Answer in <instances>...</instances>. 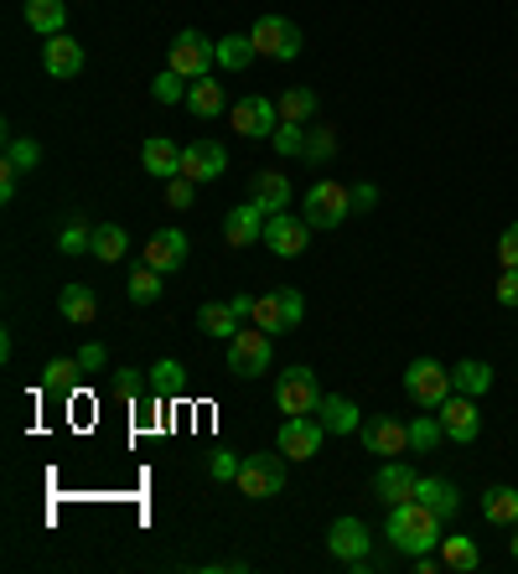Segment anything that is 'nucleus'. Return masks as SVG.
Returning <instances> with one entry per match:
<instances>
[{"instance_id":"nucleus-48","label":"nucleus","mask_w":518,"mask_h":574,"mask_svg":"<svg viewBox=\"0 0 518 574\" xmlns=\"http://www.w3.org/2000/svg\"><path fill=\"white\" fill-rule=\"evenodd\" d=\"M78 368H84V378L88 372H104L109 368V353H104L99 342H88V347H78Z\"/></svg>"},{"instance_id":"nucleus-39","label":"nucleus","mask_w":518,"mask_h":574,"mask_svg":"<svg viewBox=\"0 0 518 574\" xmlns=\"http://www.w3.org/2000/svg\"><path fill=\"white\" fill-rule=\"evenodd\" d=\"M57 253H94V228H88L84 218H73V223H63V234H57Z\"/></svg>"},{"instance_id":"nucleus-47","label":"nucleus","mask_w":518,"mask_h":574,"mask_svg":"<svg viewBox=\"0 0 518 574\" xmlns=\"http://www.w3.org/2000/svg\"><path fill=\"white\" fill-rule=\"evenodd\" d=\"M109 393H115V399H136V393H140V372L136 368H120L115 378H109Z\"/></svg>"},{"instance_id":"nucleus-27","label":"nucleus","mask_w":518,"mask_h":574,"mask_svg":"<svg viewBox=\"0 0 518 574\" xmlns=\"http://www.w3.org/2000/svg\"><path fill=\"white\" fill-rule=\"evenodd\" d=\"M197 326H203L207 337H218V342H234L239 337V311H234V305L228 301H207L203 311H197Z\"/></svg>"},{"instance_id":"nucleus-41","label":"nucleus","mask_w":518,"mask_h":574,"mask_svg":"<svg viewBox=\"0 0 518 574\" xmlns=\"http://www.w3.org/2000/svg\"><path fill=\"white\" fill-rule=\"evenodd\" d=\"M6 161H11L17 171H36V166H42V145L26 140V136H11V140H6Z\"/></svg>"},{"instance_id":"nucleus-9","label":"nucleus","mask_w":518,"mask_h":574,"mask_svg":"<svg viewBox=\"0 0 518 574\" xmlns=\"http://www.w3.org/2000/svg\"><path fill=\"white\" fill-rule=\"evenodd\" d=\"M327 554L343 559L353 574H363L374 559H368V523L363 518H337V523L327 528Z\"/></svg>"},{"instance_id":"nucleus-38","label":"nucleus","mask_w":518,"mask_h":574,"mask_svg":"<svg viewBox=\"0 0 518 574\" xmlns=\"http://www.w3.org/2000/svg\"><path fill=\"white\" fill-rule=\"evenodd\" d=\"M311 166H322L337 155V136H332V124H306V151H301Z\"/></svg>"},{"instance_id":"nucleus-52","label":"nucleus","mask_w":518,"mask_h":574,"mask_svg":"<svg viewBox=\"0 0 518 574\" xmlns=\"http://www.w3.org/2000/svg\"><path fill=\"white\" fill-rule=\"evenodd\" d=\"M508 554H514V559H518V523H514V543H508Z\"/></svg>"},{"instance_id":"nucleus-44","label":"nucleus","mask_w":518,"mask_h":574,"mask_svg":"<svg viewBox=\"0 0 518 574\" xmlns=\"http://www.w3.org/2000/svg\"><path fill=\"white\" fill-rule=\"evenodd\" d=\"M192 203H197V182H192V176H172V182H166V207L187 213Z\"/></svg>"},{"instance_id":"nucleus-12","label":"nucleus","mask_w":518,"mask_h":574,"mask_svg":"<svg viewBox=\"0 0 518 574\" xmlns=\"http://www.w3.org/2000/svg\"><path fill=\"white\" fill-rule=\"evenodd\" d=\"M322 420H311V414H285V424H280V456L285 461H311L322 456Z\"/></svg>"},{"instance_id":"nucleus-37","label":"nucleus","mask_w":518,"mask_h":574,"mask_svg":"<svg viewBox=\"0 0 518 574\" xmlns=\"http://www.w3.org/2000/svg\"><path fill=\"white\" fill-rule=\"evenodd\" d=\"M441 440H446V430H441V414H420V420H410V451L414 456H431L435 445H441Z\"/></svg>"},{"instance_id":"nucleus-34","label":"nucleus","mask_w":518,"mask_h":574,"mask_svg":"<svg viewBox=\"0 0 518 574\" xmlns=\"http://www.w3.org/2000/svg\"><path fill=\"white\" fill-rule=\"evenodd\" d=\"M441 564L456 574H472L477 564H483V554H477V543L462 539V533H451V539H441Z\"/></svg>"},{"instance_id":"nucleus-30","label":"nucleus","mask_w":518,"mask_h":574,"mask_svg":"<svg viewBox=\"0 0 518 574\" xmlns=\"http://www.w3.org/2000/svg\"><path fill=\"white\" fill-rule=\"evenodd\" d=\"M483 518L498 528L518 523V487H487L483 491Z\"/></svg>"},{"instance_id":"nucleus-3","label":"nucleus","mask_w":518,"mask_h":574,"mask_svg":"<svg viewBox=\"0 0 518 574\" xmlns=\"http://www.w3.org/2000/svg\"><path fill=\"white\" fill-rule=\"evenodd\" d=\"M276 368V342L265 326H239V337L228 342V372L239 378H259V372Z\"/></svg>"},{"instance_id":"nucleus-16","label":"nucleus","mask_w":518,"mask_h":574,"mask_svg":"<svg viewBox=\"0 0 518 574\" xmlns=\"http://www.w3.org/2000/svg\"><path fill=\"white\" fill-rule=\"evenodd\" d=\"M187 249H192V243H187V234H182V228H155L140 259H145L151 270L172 274V270H182V264H187Z\"/></svg>"},{"instance_id":"nucleus-24","label":"nucleus","mask_w":518,"mask_h":574,"mask_svg":"<svg viewBox=\"0 0 518 574\" xmlns=\"http://www.w3.org/2000/svg\"><path fill=\"white\" fill-rule=\"evenodd\" d=\"M192 109L197 119H218V115H228V99H224V84H213V73L207 78H192L187 84V99H182Z\"/></svg>"},{"instance_id":"nucleus-51","label":"nucleus","mask_w":518,"mask_h":574,"mask_svg":"<svg viewBox=\"0 0 518 574\" xmlns=\"http://www.w3.org/2000/svg\"><path fill=\"white\" fill-rule=\"evenodd\" d=\"M17 176H21V171L11 166V161L0 166V203H11V197H17Z\"/></svg>"},{"instance_id":"nucleus-15","label":"nucleus","mask_w":518,"mask_h":574,"mask_svg":"<svg viewBox=\"0 0 518 574\" xmlns=\"http://www.w3.org/2000/svg\"><path fill=\"white\" fill-rule=\"evenodd\" d=\"M414 487H420V472H414L410 461H384L379 472H374V497H379L384 507H395V502H410Z\"/></svg>"},{"instance_id":"nucleus-19","label":"nucleus","mask_w":518,"mask_h":574,"mask_svg":"<svg viewBox=\"0 0 518 574\" xmlns=\"http://www.w3.org/2000/svg\"><path fill=\"white\" fill-rule=\"evenodd\" d=\"M42 68H47L52 78H78V73H84V47H78L68 32L47 36V42H42Z\"/></svg>"},{"instance_id":"nucleus-10","label":"nucleus","mask_w":518,"mask_h":574,"mask_svg":"<svg viewBox=\"0 0 518 574\" xmlns=\"http://www.w3.org/2000/svg\"><path fill=\"white\" fill-rule=\"evenodd\" d=\"M249 36H255L259 57H276V63H291V57H301V26L285 17H259L255 26H249Z\"/></svg>"},{"instance_id":"nucleus-7","label":"nucleus","mask_w":518,"mask_h":574,"mask_svg":"<svg viewBox=\"0 0 518 574\" xmlns=\"http://www.w3.org/2000/svg\"><path fill=\"white\" fill-rule=\"evenodd\" d=\"M322 383H316V372L311 368H285L276 383V409L280 414H316L322 409Z\"/></svg>"},{"instance_id":"nucleus-17","label":"nucleus","mask_w":518,"mask_h":574,"mask_svg":"<svg viewBox=\"0 0 518 574\" xmlns=\"http://www.w3.org/2000/svg\"><path fill=\"white\" fill-rule=\"evenodd\" d=\"M224 171H228V151L218 140H197V145L182 151V176H192V182H218Z\"/></svg>"},{"instance_id":"nucleus-40","label":"nucleus","mask_w":518,"mask_h":574,"mask_svg":"<svg viewBox=\"0 0 518 574\" xmlns=\"http://www.w3.org/2000/svg\"><path fill=\"white\" fill-rule=\"evenodd\" d=\"M151 389H155V399H161V393H187V378H182V362H176V357H161V362H155Z\"/></svg>"},{"instance_id":"nucleus-42","label":"nucleus","mask_w":518,"mask_h":574,"mask_svg":"<svg viewBox=\"0 0 518 574\" xmlns=\"http://www.w3.org/2000/svg\"><path fill=\"white\" fill-rule=\"evenodd\" d=\"M151 94H155V104L187 99V78H182L176 68H161V73H155V84H151Z\"/></svg>"},{"instance_id":"nucleus-2","label":"nucleus","mask_w":518,"mask_h":574,"mask_svg":"<svg viewBox=\"0 0 518 574\" xmlns=\"http://www.w3.org/2000/svg\"><path fill=\"white\" fill-rule=\"evenodd\" d=\"M404 393H410L420 409H441L451 393H456L451 368L446 362H435V357H414L410 368H404Z\"/></svg>"},{"instance_id":"nucleus-32","label":"nucleus","mask_w":518,"mask_h":574,"mask_svg":"<svg viewBox=\"0 0 518 574\" xmlns=\"http://www.w3.org/2000/svg\"><path fill=\"white\" fill-rule=\"evenodd\" d=\"M255 57H259V47H255V36L249 32H234V36L218 42V68H228V73H244Z\"/></svg>"},{"instance_id":"nucleus-49","label":"nucleus","mask_w":518,"mask_h":574,"mask_svg":"<svg viewBox=\"0 0 518 574\" xmlns=\"http://www.w3.org/2000/svg\"><path fill=\"white\" fill-rule=\"evenodd\" d=\"M498 305L518 311V270H503V274H498Z\"/></svg>"},{"instance_id":"nucleus-22","label":"nucleus","mask_w":518,"mask_h":574,"mask_svg":"<svg viewBox=\"0 0 518 574\" xmlns=\"http://www.w3.org/2000/svg\"><path fill=\"white\" fill-rule=\"evenodd\" d=\"M140 161H145V171H151L155 182H172V176H182V145L166 136H151L145 145H140Z\"/></svg>"},{"instance_id":"nucleus-4","label":"nucleus","mask_w":518,"mask_h":574,"mask_svg":"<svg viewBox=\"0 0 518 574\" xmlns=\"http://www.w3.org/2000/svg\"><path fill=\"white\" fill-rule=\"evenodd\" d=\"M166 68H176L182 78H207V73L218 68V42H207L203 32H176L172 36V52H166Z\"/></svg>"},{"instance_id":"nucleus-23","label":"nucleus","mask_w":518,"mask_h":574,"mask_svg":"<svg viewBox=\"0 0 518 574\" xmlns=\"http://www.w3.org/2000/svg\"><path fill=\"white\" fill-rule=\"evenodd\" d=\"M316 414H322V430H327V435H358L363 430V409L353 404V399H343V393H327Z\"/></svg>"},{"instance_id":"nucleus-45","label":"nucleus","mask_w":518,"mask_h":574,"mask_svg":"<svg viewBox=\"0 0 518 574\" xmlns=\"http://www.w3.org/2000/svg\"><path fill=\"white\" fill-rule=\"evenodd\" d=\"M239 466L244 461L234 456V451H218V456L207 461V476H213V481H239Z\"/></svg>"},{"instance_id":"nucleus-26","label":"nucleus","mask_w":518,"mask_h":574,"mask_svg":"<svg viewBox=\"0 0 518 574\" xmlns=\"http://www.w3.org/2000/svg\"><path fill=\"white\" fill-rule=\"evenodd\" d=\"M414 497L431 507V512H441V518H456V507H462V491L451 487L446 476H420V487H414Z\"/></svg>"},{"instance_id":"nucleus-50","label":"nucleus","mask_w":518,"mask_h":574,"mask_svg":"<svg viewBox=\"0 0 518 574\" xmlns=\"http://www.w3.org/2000/svg\"><path fill=\"white\" fill-rule=\"evenodd\" d=\"M374 203H379V186H374V182H358V186H353V213H368Z\"/></svg>"},{"instance_id":"nucleus-25","label":"nucleus","mask_w":518,"mask_h":574,"mask_svg":"<svg viewBox=\"0 0 518 574\" xmlns=\"http://www.w3.org/2000/svg\"><path fill=\"white\" fill-rule=\"evenodd\" d=\"M57 311H63V322L88 326L94 316H99V295H94L88 285H63L57 290Z\"/></svg>"},{"instance_id":"nucleus-18","label":"nucleus","mask_w":518,"mask_h":574,"mask_svg":"<svg viewBox=\"0 0 518 574\" xmlns=\"http://www.w3.org/2000/svg\"><path fill=\"white\" fill-rule=\"evenodd\" d=\"M363 445H368V456H384V461H395L410 451V424H399V420H368L363 424Z\"/></svg>"},{"instance_id":"nucleus-14","label":"nucleus","mask_w":518,"mask_h":574,"mask_svg":"<svg viewBox=\"0 0 518 574\" xmlns=\"http://www.w3.org/2000/svg\"><path fill=\"white\" fill-rule=\"evenodd\" d=\"M311 243V223L295 218V213H276V218H265V249H276L280 259H295V253H306Z\"/></svg>"},{"instance_id":"nucleus-13","label":"nucleus","mask_w":518,"mask_h":574,"mask_svg":"<svg viewBox=\"0 0 518 574\" xmlns=\"http://www.w3.org/2000/svg\"><path fill=\"white\" fill-rule=\"evenodd\" d=\"M435 414H441L446 440H456V445H472V440L483 435V414H477V399H472V393H451Z\"/></svg>"},{"instance_id":"nucleus-43","label":"nucleus","mask_w":518,"mask_h":574,"mask_svg":"<svg viewBox=\"0 0 518 574\" xmlns=\"http://www.w3.org/2000/svg\"><path fill=\"white\" fill-rule=\"evenodd\" d=\"M270 145H276V155H301L306 151V124H285V119H280V130L270 136Z\"/></svg>"},{"instance_id":"nucleus-46","label":"nucleus","mask_w":518,"mask_h":574,"mask_svg":"<svg viewBox=\"0 0 518 574\" xmlns=\"http://www.w3.org/2000/svg\"><path fill=\"white\" fill-rule=\"evenodd\" d=\"M498 264L503 270H518V223H508L498 238Z\"/></svg>"},{"instance_id":"nucleus-6","label":"nucleus","mask_w":518,"mask_h":574,"mask_svg":"<svg viewBox=\"0 0 518 574\" xmlns=\"http://www.w3.org/2000/svg\"><path fill=\"white\" fill-rule=\"evenodd\" d=\"M347 213H353V186H343V182H316V186L306 192V213H301V218L311 223V234H316V228L327 234V228H337Z\"/></svg>"},{"instance_id":"nucleus-11","label":"nucleus","mask_w":518,"mask_h":574,"mask_svg":"<svg viewBox=\"0 0 518 574\" xmlns=\"http://www.w3.org/2000/svg\"><path fill=\"white\" fill-rule=\"evenodd\" d=\"M228 119H234V130H239L244 140H270L280 130L276 99H259V94H249V99L234 104V109H228Z\"/></svg>"},{"instance_id":"nucleus-5","label":"nucleus","mask_w":518,"mask_h":574,"mask_svg":"<svg viewBox=\"0 0 518 574\" xmlns=\"http://www.w3.org/2000/svg\"><path fill=\"white\" fill-rule=\"evenodd\" d=\"M306 322V301H301V290H291V285H280V290H270V295H259L255 301V326H265L270 337H285V332H295V326Z\"/></svg>"},{"instance_id":"nucleus-20","label":"nucleus","mask_w":518,"mask_h":574,"mask_svg":"<svg viewBox=\"0 0 518 574\" xmlns=\"http://www.w3.org/2000/svg\"><path fill=\"white\" fill-rule=\"evenodd\" d=\"M224 243H228V249H249V243H265V213H259L255 203L228 207V218H224Z\"/></svg>"},{"instance_id":"nucleus-31","label":"nucleus","mask_w":518,"mask_h":574,"mask_svg":"<svg viewBox=\"0 0 518 574\" xmlns=\"http://www.w3.org/2000/svg\"><path fill=\"white\" fill-rule=\"evenodd\" d=\"M451 383H456V393L483 399V393L493 389V368H487V362H477V357H462V362L451 368Z\"/></svg>"},{"instance_id":"nucleus-8","label":"nucleus","mask_w":518,"mask_h":574,"mask_svg":"<svg viewBox=\"0 0 518 574\" xmlns=\"http://www.w3.org/2000/svg\"><path fill=\"white\" fill-rule=\"evenodd\" d=\"M239 491H244V497H255V502H265V497H280V491H285V456H270V451L244 456Z\"/></svg>"},{"instance_id":"nucleus-35","label":"nucleus","mask_w":518,"mask_h":574,"mask_svg":"<svg viewBox=\"0 0 518 574\" xmlns=\"http://www.w3.org/2000/svg\"><path fill=\"white\" fill-rule=\"evenodd\" d=\"M78 378H84L78 357H52L47 368H42V389L47 393H73L78 389Z\"/></svg>"},{"instance_id":"nucleus-28","label":"nucleus","mask_w":518,"mask_h":574,"mask_svg":"<svg viewBox=\"0 0 518 574\" xmlns=\"http://www.w3.org/2000/svg\"><path fill=\"white\" fill-rule=\"evenodd\" d=\"M26 26L42 36H57L68 26V0H26Z\"/></svg>"},{"instance_id":"nucleus-21","label":"nucleus","mask_w":518,"mask_h":574,"mask_svg":"<svg viewBox=\"0 0 518 574\" xmlns=\"http://www.w3.org/2000/svg\"><path fill=\"white\" fill-rule=\"evenodd\" d=\"M249 203L265 213V218H276L291 207V182L280 176V171H255V182H249Z\"/></svg>"},{"instance_id":"nucleus-33","label":"nucleus","mask_w":518,"mask_h":574,"mask_svg":"<svg viewBox=\"0 0 518 574\" xmlns=\"http://www.w3.org/2000/svg\"><path fill=\"white\" fill-rule=\"evenodd\" d=\"M125 253H130V238H125L120 223H99L94 228V259L99 264H120Z\"/></svg>"},{"instance_id":"nucleus-29","label":"nucleus","mask_w":518,"mask_h":574,"mask_svg":"<svg viewBox=\"0 0 518 574\" xmlns=\"http://www.w3.org/2000/svg\"><path fill=\"white\" fill-rule=\"evenodd\" d=\"M276 109H280V119H285V124H316V115H322V99H316L311 88H285Z\"/></svg>"},{"instance_id":"nucleus-1","label":"nucleus","mask_w":518,"mask_h":574,"mask_svg":"<svg viewBox=\"0 0 518 574\" xmlns=\"http://www.w3.org/2000/svg\"><path fill=\"white\" fill-rule=\"evenodd\" d=\"M384 539L395 543L404 559L435 554V549H441V539H446V518H441V512H431V507L420 502V497H410V502H395V507H389Z\"/></svg>"},{"instance_id":"nucleus-36","label":"nucleus","mask_w":518,"mask_h":574,"mask_svg":"<svg viewBox=\"0 0 518 574\" xmlns=\"http://www.w3.org/2000/svg\"><path fill=\"white\" fill-rule=\"evenodd\" d=\"M125 295L136 305H151V301H161V270H151L145 259H140L136 270H130V280H125Z\"/></svg>"}]
</instances>
